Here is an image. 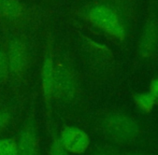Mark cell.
<instances>
[{"mask_svg": "<svg viewBox=\"0 0 158 155\" xmlns=\"http://www.w3.org/2000/svg\"><path fill=\"white\" fill-rule=\"evenodd\" d=\"M157 44V27L154 22H150L140 40V54L142 57H150L154 53Z\"/></svg>", "mask_w": 158, "mask_h": 155, "instance_id": "cell-8", "label": "cell"}, {"mask_svg": "<svg viewBox=\"0 0 158 155\" xmlns=\"http://www.w3.org/2000/svg\"><path fill=\"white\" fill-rule=\"evenodd\" d=\"M135 103L141 111L148 113V112H151L153 110V108L156 105L157 101L155 100L153 95L148 92V93H138V94H135Z\"/></svg>", "mask_w": 158, "mask_h": 155, "instance_id": "cell-10", "label": "cell"}, {"mask_svg": "<svg viewBox=\"0 0 158 155\" xmlns=\"http://www.w3.org/2000/svg\"><path fill=\"white\" fill-rule=\"evenodd\" d=\"M55 77H56V63L54 59L52 45L51 43H48L41 68V88L45 107L48 110V115L50 114L51 105L54 99Z\"/></svg>", "mask_w": 158, "mask_h": 155, "instance_id": "cell-4", "label": "cell"}, {"mask_svg": "<svg viewBox=\"0 0 158 155\" xmlns=\"http://www.w3.org/2000/svg\"><path fill=\"white\" fill-rule=\"evenodd\" d=\"M86 17L95 26L118 40L125 38V28L118 15L111 6L98 4L88 10Z\"/></svg>", "mask_w": 158, "mask_h": 155, "instance_id": "cell-1", "label": "cell"}, {"mask_svg": "<svg viewBox=\"0 0 158 155\" xmlns=\"http://www.w3.org/2000/svg\"><path fill=\"white\" fill-rule=\"evenodd\" d=\"M24 14V8L19 0H0V15L9 19H17Z\"/></svg>", "mask_w": 158, "mask_h": 155, "instance_id": "cell-9", "label": "cell"}, {"mask_svg": "<svg viewBox=\"0 0 158 155\" xmlns=\"http://www.w3.org/2000/svg\"><path fill=\"white\" fill-rule=\"evenodd\" d=\"M12 119V112L10 109H1L0 110V134L6 130V128L10 125Z\"/></svg>", "mask_w": 158, "mask_h": 155, "instance_id": "cell-14", "label": "cell"}, {"mask_svg": "<svg viewBox=\"0 0 158 155\" xmlns=\"http://www.w3.org/2000/svg\"><path fill=\"white\" fill-rule=\"evenodd\" d=\"M104 127L115 141L121 143L135 140L139 134L137 122L132 117L121 112L109 114L104 119Z\"/></svg>", "mask_w": 158, "mask_h": 155, "instance_id": "cell-2", "label": "cell"}, {"mask_svg": "<svg viewBox=\"0 0 158 155\" xmlns=\"http://www.w3.org/2000/svg\"><path fill=\"white\" fill-rule=\"evenodd\" d=\"M19 155H40V137L37 122L29 117L24 123L16 140Z\"/></svg>", "mask_w": 158, "mask_h": 155, "instance_id": "cell-5", "label": "cell"}, {"mask_svg": "<svg viewBox=\"0 0 158 155\" xmlns=\"http://www.w3.org/2000/svg\"><path fill=\"white\" fill-rule=\"evenodd\" d=\"M75 92V82L71 71L67 66L60 63L56 64V77H55L54 99H61L68 101L73 97Z\"/></svg>", "mask_w": 158, "mask_h": 155, "instance_id": "cell-7", "label": "cell"}, {"mask_svg": "<svg viewBox=\"0 0 158 155\" xmlns=\"http://www.w3.org/2000/svg\"><path fill=\"white\" fill-rule=\"evenodd\" d=\"M0 155H19L16 139H0Z\"/></svg>", "mask_w": 158, "mask_h": 155, "instance_id": "cell-11", "label": "cell"}, {"mask_svg": "<svg viewBox=\"0 0 158 155\" xmlns=\"http://www.w3.org/2000/svg\"><path fill=\"white\" fill-rule=\"evenodd\" d=\"M9 61L10 74L15 79H22L29 65V48L24 40L14 38L9 42L6 51Z\"/></svg>", "mask_w": 158, "mask_h": 155, "instance_id": "cell-3", "label": "cell"}, {"mask_svg": "<svg viewBox=\"0 0 158 155\" xmlns=\"http://www.w3.org/2000/svg\"><path fill=\"white\" fill-rule=\"evenodd\" d=\"M9 76H10V68H9L6 53L4 50L0 48V83L6 82Z\"/></svg>", "mask_w": 158, "mask_h": 155, "instance_id": "cell-12", "label": "cell"}, {"mask_svg": "<svg viewBox=\"0 0 158 155\" xmlns=\"http://www.w3.org/2000/svg\"><path fill=\"white\" fill-rule=\"evenodd\" d=\"M48 155H70V153L64 147L59 137L54 136L51 141L50 148H48Z\"/></svg>", "mask_w": 158, "mask_h": 155, "instance_id": "cell-13", "label": "cell"}, {"mask_svg": "<svg viewBox=\"0 0 158 155\" xmlns=\"http://www.w3.org/2000/svg\"><path fill=\"white\" fill-rule=\"evenodd\" d=\"M61 143L69 153L83 154L89 147V137L83 129L75 126H64L59 135Z\"/></svg>", "mask_w": 158, "mask_h": 155, "instance_id": "cell-6", "label": "cell"}, {"mask_svg": "<svg viewBox=\"0 0 158 155\" xmlns=\"http://www.w3.org/2000/svg\"><path fill=\"white\" fill-rule=\"evenodd\" d=\"M150 93L153 95V97L155 98V100L158 101V78L157 79H154L152 82H151Z\"/></svg>", "mask_w": 158, "mask_h": 155, "instance_id": "cell-15", "label": "cell"}]
</instances>
